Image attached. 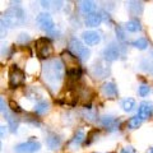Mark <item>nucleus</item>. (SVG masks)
I'll list each match as a JSON object with an SVG mask.
<instances>
[{"instance_id": "9d476101", "label": "nucleus", "mask_w": 153, "mask_h": 153, "mask_svg": "<svg viewBox=\"0 0 153 153\" xmlns=\"http://www.w3.org/2000/svg\"><path fill=\"white\" fill-rule=\"evenodd\" d=\"M0 103H1V112H3L4 116H5V119H7L8 126L10 128V131H12V133H16L17 129H18V124H19L17 116H16L14 114H10V112L8 111L5 103H4V98L0 100Z\"/></svg>"}, {"instance_id": "7c9ffc66", "label": "nucleus", "mask_w": 153, "mask_h": 153, "mask_svg": "<svg viewBox=\"0 0 153 153\" xmlns=\"http://www.w3.org/2000/svg\"><path fill=\"white\" fill-rule=\"evenodd\" d=\"M10 106H12V108H13V111H14V112H16V111L21 112V111H22V110L19 108V106H18L17 103H14V102H10Z\"/></svg>"}, {"instance_id": "1a4fd4ad", "label": "nucleus", "mask_w": 153, "mask_h": 153, "mask_svg": "<svg viewBox=\"0 0 153 153\" xmlns=\"http://www.w3.org/2000/svg\"><path fill=\"white\" fill-rule=\"evenodd\" d=\"M121 55L120 46L116 44H110L107 47H105V50L102 51V56L106 61H114L117 60Z\"/></svg>"}, {"instance_id": "dca6fc26", "label": "nucleus", "mask_w": 153, "mask_h": 153, "mask_svg": "<svg viewBox=\"0 0 153 153\" xmlns=\"http://www.w3.org/2000/svg\"><path fill=\"white\" fill-rule=\"evenodd\" d=\"M78 8H79V12L82 14H84V16H89V14L94 13L96 5H94L93 1H79Z\"/></svg>"}, {"instance_id": "2f4dec72", "label": "nucleus", "mask_w": 153, "mask_h": 153, "mask_svg": "<svg viewBox=\"0 0 153 153\" xmlns=\"http://www.w3.org/2000/svg\"><path fill=\"white\" fill-rule=\"evenodd\" d=\"M147 153H153V147H152V148H151V149H149V151H148Z\"/></svg>"}, {"instance_id": "a211bd4d", "label": "nucleus", "mask_w": 153, "mask_h": 153, "mask_svg": "<svg viewBox=\"0 0 153 153\" xmlns=\"http://www.w3.org/2000/svg\"><path fill=\"white\" fill-rule=\"evenodd\" d=\"M46 144L51 151H55L61 146V139L57 135H55V134H50L46 138Z\"/></svg>"}, {"instance_id": "412c9836", "label": "nucleus", "mask_w": 153, "mask_h": 153, "mask_svg": "<svg viewBox=\"0 0 153 153\" xmlns=\"http://www.w3.org/2000/svg\"><path fill=\"white\" fill-rule=\"evenodd\" d=\"M142 123H143V119L139 116V115H135V116H133L130 117L126 123V126L130 129V130H134V129H138L140 125H142Z\"/></svg>"}, {"instance_id": "39448f33", "label": "nucleus", "mask_w": 153, "mask_h": 153, "mask_svg": "<svg viewBox=\"0 0 153 153\" xmlns=\"http://www.w3.org/2000/svg\"><path fill=\"white\" fill-rule=\"evenodd\" d=\"M23 82H25V73H23V70L19 69L16 64L12 65L10 69H9V85L12 88H17Z\"/></svg>"}, {"instance_id": "4468645a", "label": "nucleus", "mask_w": 153, "mask_h": 153, "mask_svg": "<svg viewBox=\"0 0 153 153\" xmlns=\"http://www.w3.org/2000/svg\"><path fill=\"white\" fill-rule=\"evenodd\" d=\"M101 124H102V126L106 128L108 131H114L119 128L120 121H119L116 117H112V116H110V115H105V116L101 117Z\"/></svg>"}, {"instance_id": "9b49d317", "label": "nucleus", "mask_w": 153, "mask_h": 153, "mask_svg": "<svg viewBox=\"0 0 153 153\" xmlns=\"http://www.w3.org/2000/svg\"><path fill=\"white\" fill-rule=\"evenodd\" d=\"M82 38L84 41V44L87 46H94L100 44V41H101V36H100L98 32L96 31H85L82 33Z\"/></svg>"}, {"instance_id": "2eb2a0df", "label": "nucleus", "mask_w": 153, "mask_h": 153, "mask_svg": "<svg viewBox=\"0 0 153 153\" xmlns=\"http://www.w3.org/2000/svg\"><path fill=\"white\" fill-rule=\"evenodd\" d=\"M101 22H102V16H101V13H92V14H89V16L85 17V26L87 27H97L101 25Z\"/></svg>"}, {"instance_id": "a878e982", "label": "nucleus", "mask_w": 153, "mask_h": 153, "mask_svg": "<svg viewBox=\"0 0 153 153\" xmlns=\"http://www.w3.org/2000/svg\"><path fill=\"white\" fill-rule=\"evenodd\" d=\"M82 114H83L84 119H87V120H89V121H93V120H96V111H94V110H92L91 107L84 108Z\"/></svg>"}, {"instance_id": "bb28decb", "label": "nucleus", "mask_w": 153, "mask_h": 153, "mask_svg": "<svg viewBox=\"0 0 153 153\" xmlns=\"http://www.w3.org/2000/svg\"><path fill=\"white\" fill-rule=\"evenodd\" d=\"M151 92V88H149V85L148 84H142L139 89H138V93H139L140 97H146V96Z\"/></svg>"}, {"instance_id": "cd10ccee", "label": "nucleus", "mask_w": 153, "mask_h": 153, "mask_svg": "<svg viewBox=\"0 0 153 153\" xmlns=\"http://www.w3.org/2000/svg\"><path fill=\"white\" fill-rule=\"evenodd\" d=\"M28 41H30V36H28L27 33H21L17 38L18 44H26V42H28Z\"/></svg>"}, {"instance_id": "f8f14e48", "label": "nucleus", "mask_w": 153, "mask_h": 153, "mask_svg": "<svg viewBox=\"0 0 153 153\" xmlns=\"http://www.w3.org/2000/svg\"><path fill=\"white\" fill-rule=\"evenodd\" d=\"M138 115L144 120V119H149L153 115V102L151 101H143L139 105L138 108Z\"/></svg>"}, {"instance_id": "7ed1b4c3", "label": "nucleus", "mask_w": 153, "mask_h": 153, "mask_svg": "<svg viewBox=\"0 0 153 153\" xmlns=\"http://www.w3.org/2000/svg\"><path fill=\"white\" fill-rule=\"evenodd\" d=\"M69 51L73 54L75 57H78L79 60H88L91 56V51L87 49V46H84L78 38H71L69 41Z\"/></svg>"}, {"instance_id": "423d86ee", "label": "nucleus", "mask_w": 153, "mask_h": 153, "mask_svg": "<svg viewBox=\"0 0 153 153\" xmlns=\"http://www.w3.org/2000/svg\"><path fill=\"white\" fill-rule=\"evenodd\" d=\"M37 25L42 31L47 33H51L55 31V23L54 19L49 13H40L37 16Z\"/></svg>"}, {"instance_id": "f257e3e1", "label": "nucleus", "mask_w": 153, "mask_h": 153, "mask_svg": "<svg viewBox=\"0 0 153 153\" xmlns=\"http://www.w3.org/2000/svg\"><path fill=\"white\" fill-rule=\"evenodd\" d=\"M64 76V64L59 59L47 60L42 65V79L51 88H56Z\"/></svg>"}, {"instance_id": "f03ea898", "label": "nucleus", "mask_w": 153, "mask_h": 153, "mask_svg": "<svg viewBox=\"0 0 153 153\" xmlns=\"http://www.w3.org/2000/svg\"><path fill=\"white\" fill-rule=\"evenodd\" d=\"M26 22V13L21 7H10L3 13L1 18V28L8 27H18Z\"/></svg>"}, {"instance_id": "b1692460", "label": "nucleus", "mask_w": 153, "mask_h": 153, "mask_svg": "<svg viewBox=\"0 0 153 153\" xmlns=\"http://www.w3.org/2000/svg\"><path fill=\"white\" fill-rule=\"evenodd\" d=\"M131 45L134 47H137V49H139V50H146L148 47V41L144 37H139V38H137L135 41H133Z\"/></svg>"}, {"instance_id": "20e7f679", "label": "nucleus", "mask_w": 153, "mask_h": 153, "mask_svg": "<svg viewBox=\"0 0 153 153\" xmlns=\"http://www.w3.org/2000/svg\"><path fill=\"white\" fill-rule=\"evenodd\" d=\"M52 52H54V49L49 38L41 37L36 41V54L40 59H49Z\"/></svg>"}, {"instance_id": "6ab92c4d", "label": "nucleus", "mask_w": 153, "mask_h": 153, "mask_svg": "<svg viewBox=\"0 0 153 153\" xmlns=\"http://www.w3.org/2000/svg\"><path fill=\"white\" fill-rule=\"evenodd\" d=\"M125 30L129 32H139L142 31V25L138 19H130L125 23Z\"/></svg>"}, {"instance_id": "ddd939ff", "label": "nucleus", "mask_w": 153, "mask_h": 153, "mask_svg": "<svg viewBox=\"0 0 153 153\" xmlns=\"http://www.w3.org/2000/svg\"><path fill=\"white\" fill-rule=\"evenodd\" d=\"M101 92H102L103 96H106V97H108V98H115V97H117V94H119L117 87L114 82L103 83L101 85Z\"/></svg>"}, {"instance_id": "6e6552de", "label": "nucleus", "mask_w": 153, "mask_h": 153, "mask_svg": "<svg viewBox=\"0 0 153 153\" xmlns=\"http://www.w3.org/2000/svg\"><path fill=\"white\" fill-rule=\"evenodd\" d=\"M40 143H37L35 140L25 142V143H19L14 147V152L16 153H35L40 151Z\"/></svg>"}, {"instance_id": "f3484780", "label": "nucleus", "mask_w": 153, "mask_h": 153, "mask_svg": "<svg viewBox=\"0 0 153 153\" xmlns=\"http://www.w3.org/2000/svg\"><path fill=\"white\" fill-rule=\"evenodd\" d=\"M129 13L134 17H139L143 13V3L140 1H129L128 3Z\"/></svg>"}, {"instance_id": "c85d7f7f", "label": "nucleus", "mask_w": 153, "mask_h": 153, "mask_svg": "<svg viewBox=\"0 0 153 153\" xmlns=\"http://www.w3.org/2000/svg\"><path fill=\"white\" fill-rule=\"evenodd\" d=\"M116 35L119 37V40H121V41L125 40V35H124V31L121 27H116Z\"/></svg>"}, {"instance_id": "aec40b11", "label": "nucleus", "mask_w": 153, "mask_h": 153, "mask_svg": "<svg viewBox=\"0 0 153 153\" xmlns=\"http://www.w3.org/2000/svg\"><path fill=\"white\" fill-rule=\"evenodd\" d=\"M83 140H84V131L82 130V129H79V130H76V131H75L74 137L71 138V140H70V146H73V147H78V146L82 144Z\"/></svg>"}, {"instance_id": "5701e85b", "label": "nucleus", "mask_w": 153, "mask_h": 153, "mask_svg": "<svg viewBox=\"0 0 153 153\" xmlns=\"http://www.w3.org/2000/svg\"><path fill=\"white\" fill-rule=\"evenodd\" d=\"M137 103H135V100L134 98H125L121 101V107L125 112H131L134 108H135Z\"/></svg>"}, {"instance_id": "4be33fe9", "label": "nucleus", "mask_w": 153, "mask_h": 153, "mask_svg": "<svg viewBox=\"0 0 153 153\" xmlns=\"http://www.w3.org/2000/svg\"><path fill=\"white\" fill-rule=\"evenodd\" d=\"M49 110H50V103L47 101H44V100L40 102H37L36 106H35V112L38 115H44L49 111Z\"/></svg>"}, {"instance_id": "393cba45", "label": "nucleus", "mask_w": 153, "mask_h": 153, "mask_svg": "<svg viewBox=\"0 0 153 153\" xmlns=\"http://www.w3.org/2000/svg\"><path fill=\"white\" fill-rule=\"evenodd\" d=\"M140 68L153 75V59H144L140 61Z\"/></svg>"}, {"instance_id": "0eeeda50", "label": "nucleus", "mask_w": 153, "mask_h": 153, "mask_svg": "<svg viewBox=\"0 0 153 153\" xmlns=\"http://www.w3.org/2000/svg\"><path fill=\"white\" fill-rule=\"evenodd\" d=\"M92 74L96 79H103L110 74V66L106 63V60H100L93 64Z\"/></svg>"}, {"instance_id": "c756f323", "label": "nucleus", "mask_w": 153, "mask_h": 153, "mask_svg": "<svg viewBox=\"0 0 153 153\" xmlns=\"http://www.w3.org/2000/svg\"><path fill=\"white\" fill-rule=\"evenodd\" d=\"M121 153H135V149H134L131 146H128V147H124L123 148Z\"/></svg>"}]
</instances>
